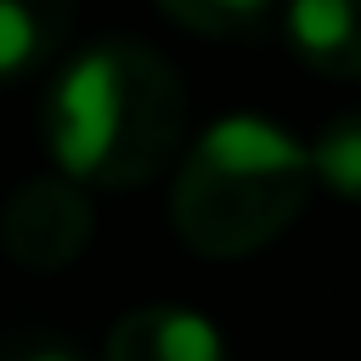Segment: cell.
I'll list each match as a JSON object with an SVG mask.
<instances>
[{"label":"cell","mask_w":361,"mask_h":361,"mask_svg":"<svg viewBox=\"0 0 361 361\" xmlns=\"http://www.w3.org/2000/svg\"><path fill=\"white\" fill-rule=\"evenodd\" d=\"M102 361H231L226 333L192 305H135L113 322Z\"/></svg>","instance_id":"cell-4"},{"label":"cell","mask_w":361,"mask_h":361,"mask_svg":"<svg viewBox=\"0 0 361 361\" xmlns=\"http://www.w3.org/2000/svg\"><path fill=\"white\" fill-rule=\"evenodd\" d=\"M158 6L203 39H254L276 11V0H158Z\"/></svg>","instance_id":"cell-8"},{"label":"cell","mask_w":361,"mask_h":361,"mask_svg":"<svg viewBox=\"0 0 361 361\" xmlns=\"http://www.w3.org/2000/svg\"><path fill=\"white\" fill-rule=\"evenodd\" d=\"M79 0H0V85L45 68L73 34Z\"/></svg>","instance_id":"cell-6"},{"label":"cell","mask_w":361,"mask_h":361,"mask_svg":"<svg viewBox=\"0 0 361 361\" xmlns=\"http://www.w3.org/2000/svg\"><path fill=\"white\" fill-rule=\"evenodd\" d=\"M282 34L305 68L327 79H361V0H288Z\"/></svg>","instance_id":"cell-5"},{"label":"cell","mask_w":361,"mask_h":361,"mask_svg":"<svg viewBox=\"0 0 361 361\" xmlns=\"http://www.w3.org/2000/svg\"><path fill=\"white\" fill-rule=\"evenodd\" d=\"M0 361H85L68 338H56V333H34V338H17V344H6L0 350Z\"/></svg>","instance_id":"cell-9"},{"label":"cell","mask_w":361,"mask_h":361,"mask_svg":"<svg viewBox=\"0 0 361 361\" xmlns=\"http://www.w3.org/2000/svg\"><path fill=\"white\" fill-rule=\"evenodd\" d=\"M186 135V85L147 39H96L68 56L39 102V141L56 175L85 192L158 180Z\"/></svg>","instance_id":"cell-1"},{"label":"cell","mask_w":361,"mask_h":361,"mask_svg":"<svg viewBox=\"0 0 361 361\" xmlns=\"http://www.w3.org/2000/svg\"><path fill=\"white\" fill-rule=\"evenodd\" d=\"M90 237H96L90 192L62 175L23 180L0 209V254L23 271H62L90 248Z\"/></svg>","instance_id":"cell-3"},{"label":"cell","mask_w":361,"mask_h":361,"mask_svg":"<svg viewBox=\"0 0 361 361\" xmlns=\"http://www.w3.org/2000/svg\"><path fill=\"white\" fill-rule=\"evenodd\" d=\"M310 186L305 147L282 124L226 113L175 158L169 226L203 259H248L305 214Z\"/></svg>","instance_id":"cell-2"},{"label":"cell","mask_w":361,"mask_h":361,"mask_svg":"<svg viewBox=\"0 0 361 361\" xmlns=\"http://www.w3.org/2000/svg\"><path fill=\"white\" fill-rule=\"evenodd\" d=\"M305 164H310L316 186H327L344 203H361V107L333 113L316 130V141L305 147Z\"/></svg>","instance_id":"cell-7"}]
</instances>
